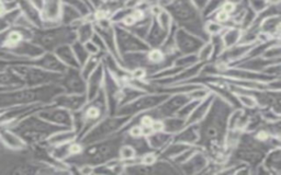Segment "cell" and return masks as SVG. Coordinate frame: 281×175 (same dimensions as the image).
I'll use <instances>...</instances> for the list:
<instances>
[{"label": "cell", "mask_w": 281, "mask_h": 175, "mask_svg": "<svg viewBox=\"0 0 281 175\" xmlns=\"http://www.w3.org/2000/svg\"><path fill=\"white\" fill-rule=\"evenodd\" d=\"M235 107L214 94L205 117L198 123L199 138L196 146L200 147L210 160L223 164L228 158L224 149V141L228 131L227 122Z\"/></svg>", "instance_id": "1"}, {"label": "cell", "mask_w": 281, "mask_h": 175, "mask_svg": "<svg viewBox=\"0 0 281 175\" xmlns=\"http://www.w3.org/2000/svg\"><path fill=\"white\" fill-rule=\"evenodd\" d=\"M122 143L123 133L117 132L103 140L86 145L81 153L67 158L64 163L72 168H77L82 164H89L92 167L101 166L113 159H118L119 149Z\"/></svg>", "instance_id": "2"}, {"label": "cell", "mask_w": 281, "mask_h": 175, "mask_svg": "<svg viewBox=\"0 0 281 175\" xmlns=\"http://www.w3.org/2000/svg\"><path fill=\"white\" fill-rule=\"evenodd\" d=\"M163 7L169 13L177 28L196 35L205 42H209L210 37L205 29V18L191 0H171Z\"/></svg>", "instance_id": "3"}, {"label": "cell", "mask_w": 281, "mask_h": 175, "mask_svg": "<svg viewBox=\"0 0 281 175\" xmlns=\"http://www.w3.org/2000/svg\"><path fill=\"white\" fill-rule=\"evenodd\" d=\"M79 114L82 121V131L78 136L77 140H80L98 122H100L106 116H108L107 99L102 88L95 99L86 103V105L79 111Z\"/></svg>", "instance_id": "4"}, {"label": "cell", "mask_w": 281, "mask_h": 175, "mask_svg": "<svg viewBox=\"0 0 281 175\" xmlns=\"http://www.w3.org/2000/svg\"><path fill=\"white\" fill-rule=\"evenodd\" d=\"M131 118L132 116L108 115L100 122H98L97 124L78 141L81 142L84 146H86L89 145V143L100 141L103 140V139L111 137L114 135V133H117L120 130H121V128L126 125Z\"/></svg>", "instance_id": "5"}, {"label": "cell", "mask_w": 281, "mask_h": 175, "mask_svg": "<svg viewBox=\"0 0 281 175\" xmlns=\"http://www.w3.org/2000/svg\"><path fill=\"white\" fill-rule=\"evenodd\" d=\"M36 42L42 48L55 50L62 45H71L77 40L76 29L71 25H63L43 31L36 35Z\"/></svg>", "instance_id": "6"}, {"label": "cell", "mask_w": 281, "mask_h": 175, "mask_svg": "<svg viewBox=\"0 0 281 175\" xmlns=\"http://www.w3.org/2000/svg\"><path fill=\"white\" fill-rule=\"evenodd\" d=\"M170 94L166 93H144L137 99L120 106L116 115L119 116H134L140 113L146 112L150 109L158 106L167 99Z\"/></svg>", "instance_id": "7"}, {"label": "cell", "mask_w": 281, "mask_h": 175, "mask_svg": "<svg viewBox=\"0 0 281 175\" xmlns=\"http://www.w3.org/2000/svg\"><path fill=\"white\" fill-rule=\"evenodd\" d=\"M114 25V37H116L117 50L121 59V56L128 53H137V51H147L150 47L145 41L135 37L129 30L122 28L119 24Z\"/></svg>", "instance_id": "8"}, {"label": "cell", "mask_w": 281, "mask_h": 175, "mask_svg": "<svg viewBox=\"0 0 281 175\" xmlns=\"http://www.w3.org/2000/svg\"><path fill=\"white\" fill-rule=\"evenodd\" d=\"M102 89L105 91L107 99L108 115H116L117 110L119 109L120 97H121V86H120L119 80L106 68V67L105 74H103Z\"/></svg>", "instance_id": "9"}, {"label": "cell", "mask_w": 281, "mask_h": 175, "mask_svg": "<svg viewBox=\"0 0 281 175\" xmlns=\"http://www.w3.org/2000/svg\"><path fill=\"white\" fill-rule=\"evenodd\" d=\"M174 41L176 49L180 55H190L197 54L200 48L206 43L200 38L191 34L187 31L177 28L174 33Z\"/></svg>", "instance_id": "10"}, {"label": "cell", "mask_w": 281, "mask_h": 175, "mask_svg": "<svg viewBox=\"0 0 281 175\" xmlns=\"http://www.w3.org/2000/svg\"><path fill=\"white\" fill-rule=\"evenodd\" d=\"M63 88L64 93L69 94H82L86 93V80L81 76L79 68L69 67L65 73L62 75L60 81L57 82Z\"/></svg>", "instance_id": "11"}, {"label": "cell", "mask_w": 281, "mask_h": 175, "mask_svg": "<svg viewBox=\"0 0 281 175\" xmlns=\"http://www.w3.org/2000/svg\"><path fill=\"white\" fill-rule=\"evenodd\" d=\"M209 161V156H208L202 149H199V150H197L192 154L188 160H186L184 163L178 166V169L180 173H185L188 175L200 174L207 168Z\"/></svg>", "instance_id": "12"}, {"label": "cell", "mask_w": 281, "mask_h": 175, "mask_svg": "<svg viewBox=\"0 0 281 175\" xmlns=\"http://www.w3.org/2000/svg\"><path fill=\"white\" fill-rule=\"evenodd\" d=\"M39 117L52 123V124L72 128V113L63 109V107H49V109L41 112Z\"/></svg>", "instance_id": "13"}, {"label": "cell", "mask_w": 281, "mask_h": 175, "mask_svg": "<svg viewBox=\"0 0 281 175\" xmlns=\"http://www.w3.org/2000/svg\"><path fill=\"white\" fill-rule=\"evenodd\" d=\"M88 102L86 93L82 94H69V93H62L55 97L53 103L55 106L63 107V109L70 111L71 113L80 111L82 107L86 105Z\"/></svg>", "instance_id": "14"}, {"label": "cell", "mask_w": 281, "mask_h": 175, "mask_svg": "<svg viewBox=\"0 0 281 175\" xmlns=\"http://www.w3.org/2000/svg\"><path fill=\"white\" fill-rule=\"evenodd\" d=\"M103 74H105V67H103L102 63L99 65L96 70L88 77L86 80V95L88 101L95 99L99 91L102 88L103 84Z\"/></svg>", "instance_id": "15"}, {"label": "cell", "mask_w": 281, "mask_h": 175, "mask_svg": "<svg viewBox=\"0 0 281 175\" xmlns=\"http://www.w3.org/2000/svg\"><path fill=\"white\" fill-rule=\"evenodd\" d=\"M170 31L164 30L160 25L156 22V20L153 18L152 25H150L148 34L145 42L149 46L150 48H159L162 47L163 44L166 42Z\"/></svg>", "instance_id": "16"}, {"label": "cell", "mask_w": 281, "mask_h": 175, "mask_svg": "<svg viewBox=\"0 0 281 175\" xmlns=\"http://www.w3.org/2000/svg\"><path fill=\"white\" fill-rule=\"evenodd\" d=\"M63 2L61 0H45L43 2V20L45 22L61 24Z\"/></svg>", "instance_id": "17"}, {"label": "cell", "mask_w": 281, "mask_h": 175, "mask_svg": "<svg viewBox=\"0 0 281 175\" xmlns=\"http://www.w3.org/2000/svg\"><path fill=\"white\" fill-rule=\"evenodd\" d=\"M213 96H214V93H211L209 95H207L205 99H202L198 104L196 105V107L192 112L189 114V116L186 118V126L188 125H192V124H198L202 118L205 117V115L207 114L208 110L211 105V102L213 100Z\"/></svg>", "instance_id": "18"}, {"label": "cell", "mask_w": 281, "mask_h": 175, "mask_svg": "<svg viewBox=\"0 0 281 175\" xmlns=\"http://www.w3.org/2000/svg\"><path fill=\"white\" fill-rule=\"evenodd\" d=\"M270 175L281 174V147H276L267 152L262 162Z\"/></svg>", "instance_id": "19"}, {"label": "cell", "mask_w": 281, "mask_h": 175, "mask_svg": "<svg viewBox=\"0 0 281 175\" xmlns=\"http://www.w3.org/2000/svg\"><path fill=\"white\" fill-rule=\"evenodd\" d=\"M198 138H199V128H198V124H192L186 126L184 130L175 133L173 136V141L194 146L197 143Z\"/></svg>", "instance_id": "20"}, {"label": "cell", "mask_w": 281, "mask_h": 175, "mask_svg": "<svg viewBox=\"0 0 281 175\" xmlns=\"http://www.w3.org/2000/svg\"><path fill=\"white\" fill-rule=\"evenodd\" d=\"M173 136L174 135H171V133L165 131H155L146 137V140L150 149L156 153H158L173 141Z\"/></svg>", "instance_id": "21"}, {"label": "cell", "mask_w": 281, "mask_h": 175, "mask_svg": "<svg viewBox=\"0 0 281 175\" xmlns=\"http://www.w3.org/2000/svg\"><path fill=\"white\" fill-rule=\"evenodd\" d=\"M259 32L267 34L273 39H279L280 15H273L264 19L259 24Z\"/></svg>", "instance_id": "22"}, {"label": "cell", "mask_w": 281, "mask_h": 175, "mask_svg": "<svg viewBox=\"0 0 281 175\" xmlns=\"http://www.w3.org/2000/svg\"><path fill=\"white\" fill-rule=\"evenodd\" d=\"M56 57L59 58L62 63L66 67H71V68H80L79 64L75 57L74 51L71 49L70 45H62L57 47L55 50Z\"/></svg>", "instance_id": "23"}, {"label": "cell", "mask_w": 281, "mask_h": 175, "mask_svg": "<svg viewBox=\"0 0 281 175\" xmlns=\"http://www.w3.org/2000/svg\"><path fill=\"white\" fill-rule=\"evenodd\" d=\"M46 139H48L49 145L59 146V145H63V143L77 140V133L72 128H67V130L52 133V135Z\"/></svg>", "instance_id": "24"}, {"label": "cell", "mask_w": 281, "mask_h": 175, "mask_svg": "<svg viewBox=\"0 0 281 175\" xmlns=\"http://www.w3.org/2000/svg\"><path fill=\"white\" fill-rule=\"evenodd\" d=\"M164 124V131L175 135L181 130H184L186 127V120L183 117H179L177 115L166 117L163 120Z\"/></svg>", "instance_id": "25"}, {"label": "cell", "mask_w": 281, "mask_h": 175, "mask_svg": "<svg viewBox=\"0 0 281 175\" xmlns=\"http://www.w3.org/2000/svg\"><path fill=\"white\" fill-rule=\"evenodd\" d=\"M84 18L80 14V12L74 7L70 6V4L63 3V8H62V15H61V24L63 25H72L78 20Z\"/></svg>", "instance_id": "26"}, {"label": "cell", "mask_w": 281, "mask_h": 175, "mask_svg": "<svg viewBox=\"0 0 281 175\" xmlns=\"http://www.w3.org/2000/svg\"><path fill=\"white\" fill-rule=\"evenodd\" d=\"M152 21H153V15H150L147 19L143 20V21L135 23L132 27L128 28L127 30H129L130 32L133 33L135 37H138L140 39H142L143 41H145L146 39L147 34H148V31L150 25H152Z\"/></svg>", "instance_id": "27"}, {"label": "cell", "mask_w": 281, "mask_h": 175, "mask_svg": "<svg viewBox=\"0 0 281 175\" xmlns=\"http://www.w3.org/2000/svg\"><path fill=\"white\" fill-rule=\"evenodd\" d=\"M241 34H242V30L237 27L226 28L224 30V32L221 34L223 44H224L225 48L236 45L238 43L239 38H241Z\"/></svg>", "instance_id": "28"}, {"label": "cell", "mask_w": 281, "mask_h": 175, "mask_svg": "<svg viewBox=\"0 0 281 175\" xmlns=\"http://www.w3.org/2000/svg\"><path fill=\"white\" fill-rule=\"evenodd\" d=\"M76 29V34H77V41H79L80 43H86L88 41H90L93 33H95V30H93V23L90 21H87V19H85V21L78 25Z\"/></svg>", "instance_id": "29"}, {"label": "cell", "mask_w": 281, "mask_h": 175, "mask_svg": "<svg viewBox=\"0 0 281 175\" xmlns=\"http://www.w3.org/2000/svg\"><path fill=\"white\" fill-rule=\"evenodd\" d=\"M101 57L102 55H90L85 63L80 66V74L84 77L85 80H87L88 77H89L93 71L96 70L97 67L101 64Z\"/></svg>", "instance_id": "30"}, {"label": "cell", "mask_w": 281, "mask_h": 175, "mask_svg": "<svg viewBox=\"0 0 281 175\" xmlns=\"http://www.w3.org/2000/svg\"><path fill=\"white\" fill-rule=\"evenodd\" d=\"M236 95L239 106L244 110H255L258 109V103L254 96L246 93H234Z\"/></svg>", "instance_id": "31"}, {"label": "cell", "mask_w": 281, "mask_h": 175, "mask_svg": "<svg viewBox=\"0 0 281 175\" xmlns=\"http://www.w3.org/2000/svg\"><path fill=\"white\" fill-rule=\"evenodd\" d=\"M70 46H71L72 51H74L75 57H76V59L78 61V64H79V66H81L88 59V57H89V56H90L89 53H88V51H87L85 45L82 44V43H80L79 41H77V40Z\"/></svg>", "instance_id": "32"}, {"label": "cell", "mask_w": 281, "mask_h": 175, "mask_svg": "<svg viewBox=\"0 0 281 175\" xmlns=\"http://www.w3.org/2000/svg\"><path fill=\"white\" fill-rule=\"evenodd\" d=\"M197 63H199V59H198L197 54L180 55L174 60L173 66L181 67V68H187V67H190Z\"/></svg>", "instance_id": "33"}, {"label": "cell", "mask_w": 281, "mask_h": 175, "mask_svg": "<svg viewBox=\"0 0 281 175\" xmlns=\"http://www.w3.org/2000/svg\"><path fill=\"white\" fill-rule=\"evenodd\" d=\"M61 1L65 4H70V6L76 8L78 11L80 12L82 17H87V15H89L92 12V10L89 8V6H88L84 0H61Z\"/></svg>", "instance_id": "34"}, {"label": "cell", "mask_w": 281, "mask_h": 175, "mask_svg": "<svg viewBox=\"0 0 281 175\" xmlns=\"http://www.w3.org/2000/svg\"><path fill=\"white\" fill-rule=\"evenodd\" d=\"M205 29L207 31V33L209 34V37H213V35L222 34L224 32L226 27L225 25L213 21V20H205Z\"/></svg>", "instance_id": "35"}, {"label": "cell", "mask_w": 281, "mask_h": 175, "mask_svg": "<svg viewBox=\"0 0 281 175\" xmlns=\"http://www.w3.org/2000/svg\"><path fill=\"white\" fill-rule=\"evenodd\" d=\"M153 18L156 20V22H157L160 27L166 31H170L171 27H173V20H171L169 13L166 11L165 9H163L162 11H160L158 14H156Z\"/></svg>", "instance_id": "36"}, {"label": "cell", "mask_w": 281, "mask_h": 175, "mask_svg": "<svg viewBox=\"0 0 281 175\" xmlns=\"http://www.w3.org/2000/svg\"><path fill=\"white\" fill-rule=\"evenodd\" d=\"M226 0H209L205 9L202 10V12H201L202 17L205 18V20L207 18H209L212 13H214L216 10L220 9L222 7V4Z\"/></svg>", "instance_id": "37"}, {"label": "cell", "mask_w": 281, "mask_h": 175, "mask_svg": "<svg viewBox=\"0 0 281 175\" xmlns=\"http://www.w3.org/2000/svg\"><path fill=\"white\" fill-rule=\"evenodd\" d=\"M212 50L213 48L210 41L209 42H206L204 46L200 48V50L197 53L198 59H199V61H201V63H207V64L210 63L212 57Z\"/></svg>", "instance_id": "38"}, {"label": "cell", "mask_w": 281, "mask_h": 175, "mask_svg": "<svg viewBox=\"0 0 281 175\" xmlns=\"http://www.w3.org/2000/svg\"><path fill=\"white\" fill-rule=\"evenodd\" d=\"M280 41L279 42H276L273 45H270L269 47L264 50V53L262 54L263 58L266 59H278L280 58Z\"/></svg>", "instance_id": "39"}, {"label": "cell", "mask_w": 281, "mask_h": 175, "mask_svg": "<svg viewBox=\"0 0 281 175\" xmlns=\"http://www.w3.org/2000/svg\"><path fill=\"white\" fill-rule=\"evenodd\" d=\"M247 2L248 6L251 7L256 13L263 11V10L265 8H267L268 6L267 0H247Z\"/></svg>", "instance_id": "40"}, {"label": "cell", "mask_w": 281, "mask_h": 175, "mask_svg": "<svg viewBox=\"0 0 281 175\" xmlns=\"http://www.w3.org/2000/svg\"><path fill=\"white\" fill-rule=\"evenodd\" d=\"M85 45V47L87 49L88 53H89V55H103L100 50H99L98 48V46L92 42V41H88V42L84 43Z\"/></svg>", "instance_id": "41"}, {"label": "cell", "mask_w": 281, "mask_h": 175, "mask_svg": "<svg viewBox=\"0 0 281 175\" xmlns=\"http://www.w3.org/2000/svg\"><path fill=\"white\" fill-rule=\"evenodd\" d=\"M22 39V35L19 32H13L9 35V39L7 41V44L9 45H17Z\"/></svg>", "instance_id": "42"}, {"label": "cell", "mask_w": 281, "mask_h": 175, "mask_svg": "<svg viewBox=\"0 0 281 175\" xmlns=\"http://www.w3.org/2000/svg\"><path fill=\"white\" fill-rule=\"evenodd\" d=\"M209 0H191V2L194 3V6L198 9V10H200V11L202 12V10L205 9V7L207 6V3Z\"/></svg>", "instance_id": "43"}, {"label": "cell", "mask_w": 281, "mask_h": 175, "mask_svg": "<svg viewBox=\"0 0 281 175\" xmlns=\"http://www.w3.org/2000/svg\"><path fill=\"white\" fill-rule=\"evenodd\" d=\"M87 2L92 10H97L103 3V0H87Z\"/></svg>", "instance_id": "44"}, {"label": "cell", "mask_w": 281, "mask_h": 175, "mask_svg": "<svg viewBox=\"0 0 281 175\" xmlns=\"http://www.w3.org/2000/svg\"><path fill=\"white\" fill-rule=\"evenodd\" d=\"M268 4H280V0H267Z\"/></svg>", "instance_id": "45"}, {"label": "cell", "mask_w": 281, "mask_h": 175, "mask_svg": "<svg viewBox=\"0 0 281 175\" xmlns=\"http://www.w3.org/2000/svg\"><path fill=\"white\" fill-rule=\"evenodd\" d=\"M106 1H113V2H120V3H122L126 1V0H103V2H106Z\"/></svg>", "instance_id": "46"}, {"label": "cell", "mask_w": 281, "mask_h": 175, "mask_svg": "<svg viewBox=\"0 0 281 175\" xmlns=\"http://www.w3.org/2000/svg\"><path fill=\"white\" fill-rule=\"evenodd\" d=\"M227 1H230V2H233V3H238L239 1H242V0H227Z\"/></svg>", "instance_id": "47"}]
</instances>
